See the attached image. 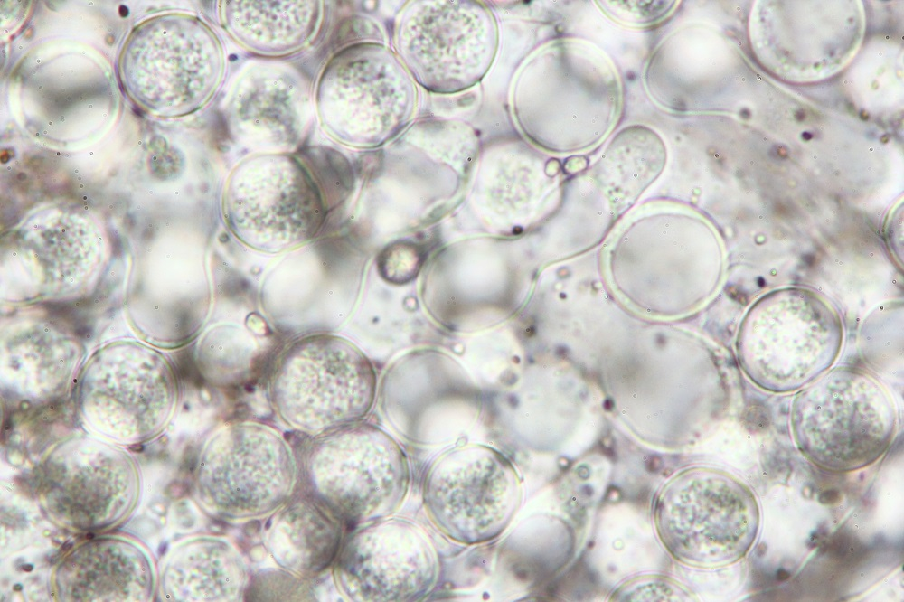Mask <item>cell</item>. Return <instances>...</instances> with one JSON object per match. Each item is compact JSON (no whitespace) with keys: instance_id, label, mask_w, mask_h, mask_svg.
I'll return each instance as SVG.
<instances>
[{"instance_id":"cell-1","label":"cell","mask_w":904,"mask_h":602,"mask_svg":"<svg viewBox=\"0 0 904 602\" xmlns=\"http://www.w3.org/2000/svg\"><path fill=\"white\" fill-rule=\"evenodd\" d=\"M843 344L835 309L801 287L772 291L747 312L737 335L736 353L744 374L775 392L806 386L832 368Z\"/></svg>"},{"instance_id":"cell-2","label":"cell","mask_w":904,"mask_h":602,"mask_svg":"<svg viewBox=\"0 0 904 602\" xmlns=\"http://www.w3.org/2000/svg\"><path fill=\"white\" fill-rule=\"evenodd\" d=\"M269 381L280 409L306 427L363 416L376 390L366 355L350 341L328 334L294 341L278 356Z\"/></svg>"},{"instance_id":"cell-3","label":"cell","mask_w":904,"mask_h":602,"mask_svg":"<svg viewBox=\"0 0 904 602\" xmlns=\"http://www.w3.org/2000/svg\"><path fill=\"white\" fill-rule=\"evenodd\" d=\"M794 409L800 445L822 459L871 457L886 446L891 433L887 390L861 368H831L800 391Z\"/></svg>"},{"instance_id":"cell-4","label":"cell","mask_w":904,"mask_h":602,"mask_svg":"<svg viewBox=\"0 0 904 602\" xmlns=\"http://www.w3.org/2000/svg\"><path fill=\"white\" fill-rule=\"evenodd\" d=\"M224 215L231 232L265 252L295 249L319 231L325 212L318 191L301 166L284 157L243 165L231 181Z\"/></svg>"},{"instance_id":"cell-5","label":"cell","mask_w":904,"mask_h":602,"mask_svg":"<svg viewBox=\"0 0 904 602\" xmlns=\"http://www.w3.org/2000/svg\"><path fill=\"white\" fill-rule=\"evenodd\" d=\"M519 501V483L511 464L482 446L447 453L432 467L425 488V502L438 526L466 543L499 534Z\"/></svg>"},{"instance_id":"cell-6","label":"cell","mask_w":904,"mask_h":602,"mask_svg":"<svg viewBox=\"0 0 904 602\" xmlns=\"http://www.w3.org/2000/svg\"><path fill=\"white\" fill-rule=\"evenodd\" d=\"M840 499L839 492L836 490H826L823 492L819 496V502L824 504H832L837 503Z\"/></svg>"},{"instance_id":"cell-7","label":"cell","mask_w":904,"mask_h":602,"mask_svg":"<svg viewBox=\"0 0 904 602\" xmlns=\"http://www.w3.org/2000/svg\"><path fill=\"white\" fill-rule=\"evenodd\" d=\"M790 574L784 569H780L777 571L776 578L778 581H784L789 578Z\"/></svg>"},{"instance_id":"cell-8","label":"cell","mask_w":904,"mask_h":602,"mask_svg":"<svg viewBox=\"0 0 904 602\" xmlns=\"http://www.w3.org/2000/svg\"><path fill=\"white\" fill-rule=\"evenodd\" d=\"M119 11H120L119 13H120V14H121L122 16H126V15H127V14H128V13H127V7H126V6H121V7H120V10H119Z\"/></svg>"},{"instance_id":"cell-9","label":"cell","mask_w":904,"mask_h":602,"mask_svg":"<svg viewBox=\"0 0 904 602\" xmlns=\"http://www.w3.org/2000/svg\"><path fill=\"white\" fill-rule=\"evenodd\" d=\"M24 570H26V571H30L33 569L32 565H24Z\"/></svg>"},{"instance_id":"cell-10","label":"cell","mask_w":904,"mask_h":602,"mask_svg":"<svg viewBox=\"0 0 904 602\" xmlns=\"http://www.w3.org/2000/svg\"><path fill=\"white\" fill-rule=\"evenodd\" d=\"M16 588H17V589H21V588H22V587H21L20 585H15V586L14 587V589L15 590Z\"/></svg>"}]
</instances>
